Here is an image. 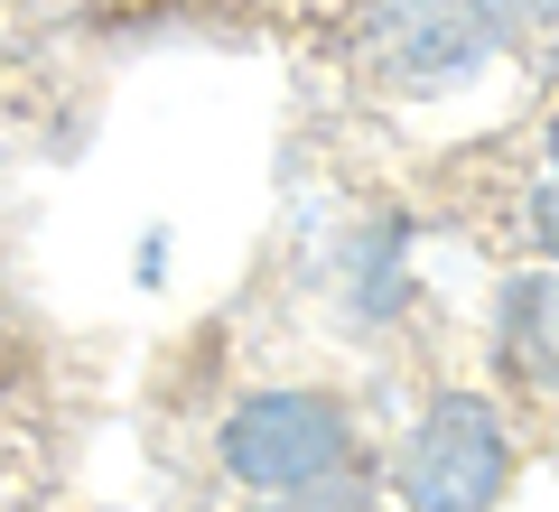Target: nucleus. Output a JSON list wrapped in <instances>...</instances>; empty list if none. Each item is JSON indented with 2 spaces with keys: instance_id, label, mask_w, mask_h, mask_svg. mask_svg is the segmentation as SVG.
Here are the masks:
<instances>
[{
  "instance_id": "nucleus-1",
  "label": "nucleus",
  "mask_w": 559,
  "mask_h": 512,
  "mask_svg": "<svg viewBox=\"0 0 559 512\" xmlns=\"http://www.w3.org/2000/svg\"><path fill=\"white\" fill-rule=\"evenodd\" d=\"M215 456H224V475L252 485V493H299V485H326V475L355 466V419H345L336 392L280 382V392H252V401L224 410Z\"/></svg>"
},
{
  "instance_id": "nucleus-8",
  "label": "nucleus",
  "mask_w": 559,
  "mask_h": 512,
  "mask_svg": "<svg viewBox=\"0 0 559 512\" xmlns=\"http://www.w3.org/2000/svg\"><path fill=\"white\" fill-rule=\"evenodd\" d=\"M540 150H550V168H559V112H550V131H540Z\"/></svg>"
},
{
  "instance_id": "nucleus-7",
  "label": "nucleus",
  "mask_w": 559,
  "mask_h": 512,
  "mask_svg": "<svg viewBox=\"0 0 559 512\" xmlns=\"http://www.w3.org/2000/svg\"><path fill=\"white\" fill-rule=\"evenodd\" d=\"M522 224H532V252H550V261H559V168H550V178L532 187V205H522Z\"/></svg>"
},
{
  "instance_id": "nucleus-5",
  "label": "nucleus",
  "mask_w": 559,
  "mask_h": 512,
  "mask_svg": "<svg viewBox=\"0 0 559 512\" xmlns=\"http://www.w3.org/2000/svg\"><path fill=\"white\" fill-rule=\"evenodd\" d=\"M466 20H476L495 47H522V57H540V47L559 38V0H466Z\"/></svg>"
},
{
  "instance_id": "nucleus-2",
  "label": "nucleus",
  "mask_w": 559,
  "mask_h": 512,
  "mask_svg": "<svg viewBox=\"0 0 559 512\" xmlns=\"http://www.w3.org/2000/svg\"><path fill=\"white\" fill-rule=\"evenodd\" d=\"M503 475H513V438L485 392H439L392 456V485L411 512H495Z\"/></svg>"
},
{
  "instance_id": "nucleus-4",
  "label": "nucleus",
  "mask_w": 559,
  "mask_h": 512,
  "mask_svg": "<svg viewBox=\"0 0 559 512\" xmlns=\"http://www.w3.org/2000/svg\"><path fill=\"white\" fill-rule=\"evenodd\" d=\"M495 355L513 382L559 392V271H513L495 289Z\"/></svg>"
},
{
  "instance_id": "nucleus-6",
  "label": "nucleus",
  "mask_w": 559,
  "mask_h": 512,
  "mask_svg": "<svg viewBox=\"0 0 559 512\" xmlns=\"http://www.w3.org/2000/svg\"><path fill=\"white\" fill-rule=\"evenodd\" d=\"M280 512H364L373 493H364V466H345V475H326V485H299V493H271Z\"/></svg>"
},
{
  "instance_id": "nucleus-3",
  "label": "nucleus",
  "mask_w": 559,
  "mask_h": 512,
  "mask_svg": "<svg viewBox=\"0 0 559 512\" xmlns=\"http://www.w3.org/2000/svg\"><path fill=\"white\" fill-rule=\"evenodd\" d=\"M495 38L466 20V0H364L355 28V75L392 103H429L448 84L485 75Z\"/></svg>"
}]
</instances>
